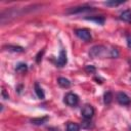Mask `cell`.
<instances>
[{"instance_id":"12","label":"cell","mask_w":131,"mask_h":131,"mask_svg":"<svg viewBox=\"0 0 131 131\" xmlns=\"http://www.w3.org/2000/svg\"><path fill=\"white\" fill-rule=\"evenodd\" d=\"M28 71V67L26 63H18L15 68V72L16 73H19V74H24Z\"/></svg>"},{"instance_id":"15","label":"cell","mask_w":131,"mask_h":131,"mask_svg":"<svg viewBox=\"0 0 131 131\" xmlns=\"http://www.w3.org/2000/svg\"><path fill=\"white\" fill-rule=\"evenodd\" d=\"M103 97H104V99H103V100H104V103H105V104H108V103L112 101L113 95H112V93H111V92H106V93L104 94V96H103Z\"/></svg>"},{"instance_id":"11","label":"cell","mask_w":131,"mask_h":131,"mask_svg":"<svg viewBox=\"0 0 131 131\" xmlns=\"http://www.w3.org/2000/svg\"><path fill=\"white\" fill-rule=\"evenodd\" d=\"M80 130V126L77 123H73V122H69L67 124V128L66 131H79Z\"/></svg>"},{"instance_id":"20","label":"cell","mask_w":131,"mask_h":131,"mask_svg":"<svg viewBox=\"0 0 131 131\" xmlns=\"http://www.w3.org/2000/svg\"><path fill=\"white\" fill-rule=\"evenodd\" d=\"M127 45L129 48H131V36H127Z\"/></svg>"},{"instance_id":"10","label":"cell","mask_w":131,"mask_h":131,"mask_svg":"<svg viewBox=\"0 0 131 131\" xmlns=\"http://www.w3.org/2000/svg\"><path fill=\"white\" fill-rule=\"evenodd\" d=\"M35 93H36V95L38 96V98H40V99H44V98H45L44 91H43V89L39 86L38 83L35 84Z\"/></svg>"},{"instance_id":"16","label":"cell","mask_w":131,"mask_h":131,"mask_svg":"<svg viewBox=\"0 0 131 131\" xmlns=\"http://www.w3.org/2000/svg\"><path fill=\"white\" fill-rule=\"evenodd\" d=\"M91 126H92V124H91V121H90V120H88V119H85V120L82 122V128L88 129V128H90Z\"/></svg>"},{"instance_id":"6","label":"cell","mask_w":131,"mask_h":131,"mask_svg":"<svg viewBox=\"0 0 131 131\" xmlns=\"http://www.w3.org/2000/svg\"><path fill=\"white\" fill-rule=\"evenodd\" d=\"M67 54H66V51L64 50H60L59 52V55L57 57V60H56V64L58 67H63L66 63H67Z\"/></svg>"},{"instance_id":"5","label":"cell","mask_w":131,"mask_h":131,"mask_svg":"<svg viewBox=\"0 0 131 131\" xmlns=\"http://www.w3.org/2000/svg\"><path fill=\"white\" fill-rule=\"evenodd\" d=\"M117 100H118V102H119L120 104H122V105H129L130 102H131L129 96H128L126 93H124V92H119V93L117 94Z\"/></svg>"},{"instance_id":"14","label":"cell","mask_w":131,"mask_h":131,"mask_svg":"<svg viewBox=\"0 0 131 131\" xmlns=\"http://www.w3.org/2000/svg\"><path fill=\"white\" fill-rule=\"evenodd\" d=\"M7 48H8V50L13 51V52H21V51L24 50L23 47H20V46H12V45H8Z\"/></svg>"},{"instance_id":"17","label":"cell","mask_w":131,"mask_h":131,"mask_svg":"<svg viewBox=\"0 0 131 131\" xmlns=\"http://www.w3.org/2000/svg\"><path fill=\"white\" fill-rule=\"evenodd\" d=\"M88 19H90V20H93V21H95V23H97L98 25H102L103 23H104V18L103 17H90V18H88Z\"/></svg>"},{"instance_id":"13","label":"cell","mask_w":131,"mask_h":131,"mask_svg":"<svg viewBox=\"0 0 131 131\" xmlns=\"http://www.w3.org/2000/svg\"><path fill=\"white\" fill-rule=\"evenodd\" d=\"M48 120V117H43V118H36V119H32L31 122L35 125H42L44 124L46 121Z\"/></svg>"},{"instance_id":"3","label":"cell","mask_w":131,"mask_h":131,"mask_svg":"<svg viewBox=\"0 0 131 131\" xmlns=\"http://www.w3.org/2000/svg\"><path fill=\"white\" fill-rule=\"evenodd\" d=\"M64 102H66L68 105H70V106H75V105H77L78 102H79V97H78L77 94L70 92V93H68V94L64 96Z\"/></svg>"},{"instance_id":"1","label":"cell","mask_w":131,"mask_h":131,"mask_svg":"<svg viewBox=\"0 0 131 131\" xmlns=\"http://www.w3.org/2000/svg\"><path fill=\"white\" fill-rule=\"evenodd\" d=\"M106 53V47H104L103 45H94L93 47H91V49L89 50V55L91 57H101L104 56Z\"/></svg>"},{"instance_id":"18","label":"cell","mask_w":131,"mask_h":131,"mask_svg":"<svg viewBox=\"0 0 131 131\" xmlns=\"http://www.w3.org/2000/svg\"><path fill=\"white\" fill-rule=\"evenodd\" d=\"M122 3H124V2L123 1H107V2H105V5H107V6H118Z\"/></svg>"},{"instance_id":"19","label":"cell","mask_w":131,"mask_h":131,"mask_svg":"<svg viewBox=\"0 0 131 131\" xmlns=\"http://www.w3.org/2000/svg\"><path fill=\"white\" fill-rule=\"evenodd\" d=\"M85 71H86L88 74H93V73H95V68H94L93 66H86Z\"/></svg>"},{"instance_id":"9","label":"cell","mask_w":131,"mask_h":131,"mask_svg":"<svg viewBox=\"0 0 131 131\" xmlns=\"http://www.w3.org/2000/svg\"><path fill=\"white\" fill-rule=\"evenodd\" d=\"M92 10L91 7L88 6H83V7H75L74 9L68 11V13H79V12H84V11H90Z\"/></svg>"},{"instance_id":"21","label":"cell","mask_w":131,"mask_h":131,"mask_svg":"<svg viewBox=\"0 0 131 131\" xmlns=\"http://www.w3.org/2000/svg\"><path fill=\"white\" fill-rule=\"evenodd\" d=\"M2 96L4 97V99H7V98H8V95L6 94V92H5V90H2Z\"/></svg>"},{"instance_id":"7","label":"cell","mask_w":131,"mask_h":131,"mask_svg":"<svg viewBox=\"0 0 131 131\" xmlns=\"http://www.w3.org/2000/svg\"><path fill=\"white\" fill-rule=\"evenodd\" d=\"M57 83H58V85H59L60 87H62V88H69V87L71 86L70 80H68L67 78H63V77H59V78L57 79Z\"/></svg>"},{"instance_id":"4","label":"cell","mask_w":131,"mask_h":131,"mask_svg":"<svg viewBox=\"0 0 131 131\" xmlns=\"http://www.w3.org/2000/svg\"><path fill=\"white\" fill-rule=\"evenodd\" d=\"M81 115L83 116L84 119L90 120V119L93 117V115H94V108H93V106H91V105H89V104H86V105L82 108Z\"/></svg>"},{"instance_id":"2","label":"cell","mask_w":131,"mask_h":131,"mask_svg":"<svg viewBox=\"0 0 131 131\" xmlns=\"http://www.w3.org/2000/svg\"><path fill=\"white\" fill-rule=\"evenodd\" d=\"M75 33H76V36L79 39H81V40H83L85 42H88V41L91 40V34L86 29H78V30H76Z\"/></svg>"},{"instance_id":"8","label":"cell","mask_w":131,"mask_h":131,"mask_svg":"<svg viewBox=\"0 0 131 131\" xmlns=\"http://www.w3.org/2000/svg\"><path fill=\"white\" fill-rule=\"evenodd\" d=\"M120 18H121L123 21L130 23V21H131V11H130V10H125V11H123V12L120 14Z\"/></svg>"}]
</instances>
